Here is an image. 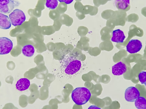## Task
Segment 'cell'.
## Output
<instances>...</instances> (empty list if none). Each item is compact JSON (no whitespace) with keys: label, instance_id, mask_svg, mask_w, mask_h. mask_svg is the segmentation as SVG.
Returning a JSON list of instances; mask_svg holds the SVG:
<instances>
[{"label":"cell","instance_id":"obj_9","mask_svg":"<svg viewBox=\"0 0 146 109\" xmlns=\"http://www.w3.org/2000/svg\"><path fill=\"white\" fill-rule=\"evenodd\" d=\"M125 37L124 32L117 29L113 31L111 40L112 42L117 43H123Z\"/></svg>","mask_w":146,"mask_h":109},{"label":"cell","instance_id":"obj_8","mask_svg":"<svg viewBox=\"0 0 146 109\" xmlns=\"http://www.w3.org/2000/svg\"><path fill=\"white\" fill-rule=\"evenodd\" d=\"M127 70L126 65L122 62H118L112 67V73L115 76L121 75L125 74Z\"/></svg>","mask_w":146,"mask_h":109},{"label":"cell","instance_id":"obj_16","mask_svg":"<svg viewBox=\"0 0 146 109\" xmlns=\"http://www.w3.org/2000/svg\"><path fill=\"white\" fill-rule=\"evenodd\" d=\"M139 81L141 84H144L146 85V72L142 71L140 73L139 75Z\"/></svg>","mask_w":146,"mask_h":109},{"label":"cell","instance_id":"obj_10","mask_svg":"<svg viewBox=\"0 0 146 109\" xmlns=\"http://www.w3.org/2000/svg\"><path fill=\"white\" fill-rule=\"evenodd\" d=\"M11 26V23L8 16L0 13V28L3 30L10 29Z\"/></svg>","mask_w":146,"mask_h":109},{"label":"cell","instance_id":"obj_12","mask_svg":"<svg viewBox=\"0 0 146 109\" xmlns=\"http://www.w3.org/2000/svg\"><path fill=\"white\" fill-rule=\"evenodd\" d=\"M35 50L33 45H27L23 47L22 52L23 55L26 57H31L35 53Z\"/></svg>","mask_w":146,"mask_h":109},{"label":"cell","instance_id":"obj_14","mask_svg":"<svg viewBox=\"0 0 146 109\" xmlns=\"http://www.w3.org/2000/svg\"><path fill=\"white\" fill-rule=\"evenodd\" d=\"M135 106L137 108L146 109V100L145 98L140 96L135 100Z\"/></svg>","mask_w":146,"mask_h":109},{"label":"cell","instance_id":"obj_6","mask_svg":"<svg viewBox=\"0 0 146 109\" xmlns=\"http://www.w3.org/2000/svg\"><path fill=\"white\" fill-rule=\"evenodd\" d=\"M126 100L130 102H133L140 96V93L138 89L132 86L127 88L125 92Z\"/></svg>","mask_w":146,"mask_h":109},{"label":"cell","instance_id":"obj_15","mask_svg":"<svg viewBox=\"0 0 146 109\" xmlns=\"http://www.w3.org/2000/svg\"><path fill=\"white\" fill-rule=\"evenodd\" d=\"M58 5L57 0H47L45 5L51 10H54L57 7Z\"/></svg>","mask_w":146,"mask_h":109},{"label":"cell","instance_id":"obj_5","mask_svg":"<svg viewBox=\"0 0 146 109\" xmlns=\"http://www.w3.org/2000/svg\"><path fill=\"white\" fill-rule=\"evenodd\" d=\"M13 48V43L10 39L5 37L0 38V54H6L10 53Z\"/></svg>","mask_w":146,"mask_h":109},{"label":"cell","instance_id":"obj_1","mask_svg":"<svg viewBox=\"0 0 146 109\" xmlns=\"http://www.w3.org/2000/svg\"><path fill=\"white\" fill-rule=\"evenodd\" d=\"M62 64L66 73L70 75L74 74L79 71L81 66L80 61L70 55H68L64 58Z\"/></svg>","mask_w":146,"mask_h":109},{"label":"cell","instance_id":"obj_4","mask_svg":"<svg viewBox=\"0 0 146 109\" xmlns=\"http://www.w3.org/2000/svg\"><path fill=\"white\" fill-rule=\"evenodd\" d=\"M19 2L13 0H1L0 11L2 13L8 14L11 12L14 9L19 6Z\"/></svg>","mask_w":146,"mask_h":109},{"label":"cell","instance_id":"obj_11","mask_svg":"<svg viewBox=\"0 0 146 109\" xmlns=\"http://www.w3.org/2000/svg\"><path fill=\"white\" fill-rule=\"evenodd\" d=\"M30 85V81L27 78H22L18 80L16 85V88L22 91L28 89Z\"/></svg>","mask_w":146,"mask_h":109},{"label":"cell","instance_id":"obj_13","mask_svg":"<svg viewBox=\"0 0 146 109\" xmlns=\"http://www.w3.org/2000/svg\"><path fill=\"white\" fill-rule=\"evenodd\" d=\"M116 7L119 10H125L130 6L129 0H117L115 2Z\"/></svg>","mask_w":146,"mask_h":109},{"label":"cell","instance_id":"obj_2","mask_svg":"<svg viewBox=\"0 0 146 109\" xmlns=\"http://www.w3.org/2000/svg\"><path fill=\"white\" fill-rule=\"evenodd\" d=\"M91 96L90 90L85 87L76 88L72 91L71 95L73 101L79 106L83 105L87 102Z\"/></svg>","mask_w":146,"mask_h":109},{"label":"cell","instance_id":"obj_3","mask_svg":"<svg viewBox=\"0 0 146 109\" xmlns=\"http://www.w3.org/2000/svg\"><path fill=\"white\" fill-rule=\"evenodd\" d=\"M11 24L15 26H19L25 21V14L22 11L16 9L9 15Z\"/></svg>","mask_w":146,"mask_h":109},{"label":"cell","instance_id":"obj_18","mask_svg":"<svg viewBox=\"0 0 146 109\" xmlns=\"http://www.w3.org/2000/svg\"><path fill=\"white\" fill-rule=\"evenodd\" d=\"M88 109H100V108L95 106H90Z\"/></svg>","mask_w":146,"mask_h":109},{"label":"cell","instance_id":"obj_17","mask_svg":"<svg viewBox=\"0 0 146 109\" xmlns=\"http://www.w3.org/2000/svg\"><path fill=\"white\" fill-rule=\"evenodd\" d=\"M58 1L60 2H65L67 4H70L73 1V0L72 1H62V0H59Z\"/></svg>","mask_w":146,"mask_h":109},{"label":"cell","instance_id":"obj_7","mask_svg":"<svg viewBox=\"0 0 146 109\" xmlns=\"http://www.w3.org/2000/svg\"><path fill=\"white\" fill-rule=\"evenodd\" d=\"M143 47L142 43L138 39H131L126 46L127 51L131 54L139 52Z\"/></svg>","mask_w":146,"mask_h":109}]
</instances>
